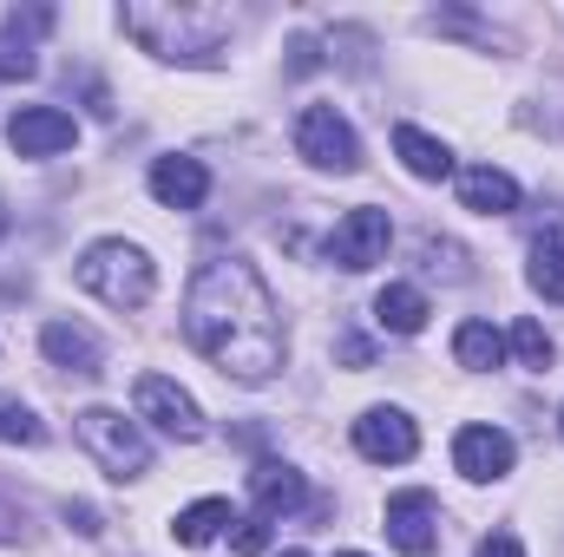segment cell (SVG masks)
Listing matches in <instances>:
<instances>
[{
	"instance_id": "cell-1",
	"label": "cell",
	"mask_w": 564,
	"mask_h": 557,
	"mask_svg": "<svg viewBox=\"0 0 564 557\" xmlns=\"http://www.w3.org/2000/svg\"><path fill=\"white\" fill-rule=\"evenodd\" d=\"M184 335L224 381H243V387H263L282 368V354H289L276 295L243 256H217V263H204L191 276Z\"/></svg>"
},
{
	"instance_id": "cell-2",
	"label": "cell",
	"mask_w": 564,
	"mask_h": 557,
	"mask_svg": "<svg viewBox=\"0 0 564 557\" xmlns=\"http://www.w3.org/2000/svg\"><path fill=\"white\" fill-rule=\"evenodd\" d=\"M119 20H126V33L139 40L144 53L191 59V66L217 59V46L230 33V13H217V7H126Z\"/></svg>"
},
{
	"instance_id": "cell-3",
	"label": "cell",
	"mask_w": 564,
	"mask_h": 557,
	"mask_svg": "<svg viewBox=\"0 0 564 557\" xmlns=\"http://www.w3.org/2000/svg\"><path fill=\"white\" fill-rule=\"evenodd\" d=\"M79 288L86 295H99L106 308H119V315H132L151 302V288H158V270H151V256H144L139 243H126V237H106V243H93L86 256H79Z\"/></svg>"
},
{
	"instance_id": "cell-4",
	"label": "cell",
	"mask_w": 564,
	"mask_h": 557,
	"mask_svg": "<svg viewBox=\"0 0 564 557\" xmlns=\"http://www.w3.org/2000/svg\"><path fill=\"white\" fill-rule=\"evenodd\" d=\"M79 426V446L126 485V479H144L151 472V439L139 433V419L112 414V407H86V414L73 419Z\"/></svg>"
},
{
	"instance_id": "cell-5",
	"label": "cell",
	"mask_w": 564,
	"mask_h": 557,
	"mask_svg": "<svg viewBox=\"0 0 564 557\" xmlns=\"http://www.w3.org/2000/svg\"><path fill=\"white\" fill-rule=\"evenodd\" d=\"M295 151H302L315 171H335V177L361 171V139H355V125H348L335 106H302V119H295Z\"/></svg>"
},
{
	"instance_id": "cell-6",
	"label": "cell",
	"mask_w": 564,
	"mask_h": 557,
	"mask_svg": "<svg viewBox=\"0 0 564 557\" xmlns=\"http://www.w3.org/2000/svg\"><path fill=\"white\" fill-rule=\"evenodd\" d=\"M132 407L139 419H151L158 433H171V439H204V407L177 387V381H164V374H139V387H132Z\"/></svg>"
},
{
	"instance_id": "cell-7",
	"label": "cell",
	"mask_w": 564,
	"mask_h": 557,
	"mask_svg": "<svg viewBox=\"0 0 564 557\" xmlns=\"http://www.w3.org/2000/svg\"><path fill=\"white\" fill-rule=\"evenodd\" d=\"M388 243H394L388 210L361 204V210H348V217L335 223V237H328V263H335V270H375V263L388 256Z\"/></svg>"
},
{
	"instance_id": "cell-8",
	"label": "cell",
	"mask_w": 564,
	"mask_h": 557,
	"mask_svg": "<svg viewBox=\"0 0 564 557\" xmlns=\"http://www.w3.org/2000/svg\"><path fill=\"white\" fill-rule=\"evenodd\" d=\"M355 452L375 459V466H401V459L421 452V433H414V419L401 414V407H368V414L355 419Z\"/></svg>"
},
{
	"instance_id": "cell-9",
	"label": "cell",
	"mask_w": 564,
	"mask_h": 557,
	"mask_svg": "<svg viewBox=\"0 0 564 557\" xmlns=\"http://www.w3.org/2000/svg\"><path fill=\"white\" fill-rule=\"evenodd\" d=\"M7 144H13V157H53V151L79 144V125L59 106H20L13 125H7Z\"/></svg>"
},
{
	"instance_id": "cell-10",
	"label": "cell",
	"mask_w": 564,
	"mask_h": 557,
	"mask_svg": "<svg viewBox=\"0 0 564 557\" xmlns=\"http://www.w3.org/2000/svg\"><path fill=\"white\" fill-rule=\"evenodd\" d=\"M388 525V545L408 557H426L433 545H440V505H433V492H394L388 499V512H381Z\"/></svg>"
},
{
	"instance_id": "cell-11",
	"label": "cell",
	"mask_w": 564,
	"mask_h": 557,
	"mask_svg": "<svg viewBox=\"0 0 564 557\" xmlns=\"http://www.w3.org/2000/svg\"><path fill=\"white\" fill-rule=\"evenodd\" d=\"M453 466H459L473 485L506 479V472H512V433H499V426H459V439H453Z\"/></svg>"
},
{
	"instance_id": "cell-12",
	"label": "cell",
	"mask_w": 564,
	"mask_h": 557,
	"mask_svg": "<svg viewBox=\"0 0 564 557\" xmlns=\"http://www.w3.org/2000/svg\"><path fill=\"white\" fill-rule=\"evenodd\" d=\"M40 348H46V361L66 368V374H106V341H99L93 328H79V321H46V328H40Z\"/></svg>"
},
{
	"instance_id": "cell-13",
	"label": "cell",
	"mask_w": 564,
	"mask_h": 557,
	"mask_svg": "<svg viewBox=\"0 0 564 557\" xmlns=\"http://www.w3.org/2000/svg\"><path fill=\"white\" fill-rule=\"evenodd\" d=\"M151 197L164 204V210H197L204 197H210V171L197 164V157H158L151 164Z\"/></svg>"
},
{
	"instance_id": "cell-14",
	"label": "cell",
	"mask_w": 564,
	"mask_h": 557,
	"mask_svg": "<svg viewBox=\"0 0 564 557\" xmlns=\"http://www.w3.org/2000/svg\"><path fill=\"white\" fill-rule=\"evenodd\" d=\"M250 499H257V518H289V512H302L308 479H302L295 466H282V459H263V466L250 472Z\"/></svg>"
},
{
	"instance_id": "cell-15",
	"label": "cell",
	"mask_w": 564,
	"mask_h": 557,
	"mask_svg": "<svg viewBox=\"0 0 564 557\" xmlns=\"http://www.w3.org/2000/svg\"><path fill=\"white\" fill-rule=\"evenodd\" d=\"M459 204L479 210V217H512V210H519V184H512L506 171H492V164H473V171L459 177Z\"/></svg>"
},
{
	"instance_id": "cell-16",
	"label": "cell",
	"mask_w": 564,
	"mask_h": 557,
	"mask_svg": "<svg viewBox=\"0 0 564 557\" xmlns=\"http://www.w3.org/2000/svg\"><path fill=\"white\" fill-rule=\"evenodd\" d=\"M426 315H433V308H426V295L414 282H388V288L375 295V321H381L388 335H421Z\"/></svg>"
},
{
	"instance_id": "cell-17",
	"label": "cell",
	"mask_w": 564,
	"mask_h": 557,
	"mask_svg": "<svg viewBox=\"0 0 564 557\" xmlns=\"http://www.w3.org/2000/svg\"><path fill=\"white\" fill-rule=\"evenodd\" d=\"M394 151H401V164L421 177V184H440V177H453V151L440 139H426L421 125H394Z\"/></svg>"
},
{
	"instance_id": "cell-18",
	"label": "cell",
	"mask_w": 564,
	"mask_h": 557,
	"mask_svg": "<svg viewBox=\"0 0 564 557\" xmlns=\"http://www.w3.org/2000/svg\"><path fill=\"white\" fill-rule=\"evenodd\" d=\"M224 525H237V518H230V499H197V505H184V512L171 518V538H177L184 551H197V545H210Z\"/></svg>"
},
{
	"instance_id": "cell-19",
	"label": "cell",
	"mask_w": 564,
	"mask_h": 557,
	"mask_svg": "<svg viewBox=\"0 0 564 557\" xmlns=\"http://www.w3.org/2000/svg\"><path fill=\"white\" fill-rule=\"evenodd\" d=\"M532 288L545 295V302H564V223H552V230H539L532 237Z\"/></svg>"
},
{
	"instance_id": "cell-20",
	"label": "cell",
	"mask_w": 564,
	"mask_h": 557,
	"mask_svg": "<svg viewBox=\"0 0 564 557\" xmlns=\"http://www.w3.org/2000/svg\"><path fill=\"white\" fill-rule=\"evenodd\" d=\"M453 354H459V368L486 374V368H499V361H506V335H499L492 321H459V335H453Z\"/></svg>"
},
{
	"instance_id": "cell-21",
	"label": "cell",
	"mask_w": 564,
	"mask_h": 557,
	"mask_svg": "<svg viewBox=\"0 0 564 557\" xmlns=\"http://www.w3.org/2000/svg\"><path fill=\"white\" fill-rule=\"evenodd\" d=\"M0 439H7V446H46V419L33 414L26 401L0 394Z\"/></svg>"
},
{
	"instance_id": "cell-22",
	"label": "cell",
	"mask_w": 564,
	"mask_h": 557,
	"mask_svg": "<svg viewBox=\"0 0 564 557\" xmlns=\"http://www.w3.org/2000/svg\"><path fill=\"white\" fill-rule=\"evenodd\" d=\"M506 348H512V354H519V368H532V374H545V368H552V335H545L532 315L512 328V341H506Z\"/></svg>"
},
{
	"instance_id": "cell-23",
	"label": "cell",
	"mask_w": 564,
	"mask_h": 557,
	"mask_svg": "<svg viewBox=\"0 0 564 557\" xmlns=\"http://www.w3.org/2000/svg\"><path fill=\"white\" fill-rule=\"evenodd\" d=\"M33 73H40V59H33V46H26V33L0 26V79H33Z\"/></svg>"
},
{
	"instance_id": "cell-24",
	"label": "cell",
	"mask_w": 564,
	"mask_h": 557,
	"mask_svg": "<svg viewBox=\"0 0 564 557\" xmlns=\"http://www.w3.org/2000/svg\"><path fill=\"white\" fill-rule=\"evenodd\" d=\"M230 551H237V557H263V551H270V518H237Z\"/></svg>"
},
{
	"instance_id": "cell-25",
	"label": "cell",
	"mask_w": 564,
	"mask_h": 557,
	"mask_svg": "<svg viewBox=\"0 0 564 557\" xmlns=\"http://www.w3.org/2000/svg\"><path fill=\"white\" fill-rule=\"evenodd\" d=\"M66 525H73L79 538H99V532H106V518H99L93 505H79V499H66Z\"/></svg>"
},
{
	"instance_id": "cell-26",
	"label": "cell",
	"mask_w": 564,
	"mask_h": 557,
	"mask_svg": "<svg viewBox=\"0 0 564 557\" xmlns=\"http://www.w3.org/2000/svg\"><path fill=\"white\" fill-rule=\"evenodd\" d=\"M473 557H525V545H519L512 532H492V538H479V551Z\"/></svg>"
},
{
	"instance_id": "cell-27",
	"label": "cell",
	"mask_w": 564,
	"mask_h": 557,
	"mask_svg": "<svg viewBox=\"0 0 564 557\" xmlns=\"http://www.w3.org/2000/svg\"><path fill=\"white\" fill-rule=\"evenodd\" d=\"M368 354H375V348H368V341H355V335H348V341H341V361H348V368H368Z\"/></svg>"
},
{
	"instance_id": "cell-28",
	"label": "cell",
	"mask_w": 564,
	"mask_h": 557,
	"mask_svg": "<svg viewBox=\"0 0 564 557\" xmlns=\"http://www.w3.org/2000/svg\"><path fill=\"white\" fill-rule=\"evenodd\" d=\"M0 237H7V204H0Z\"/></svg>"
},
{
	"instance_id": "cell-29",
	"label": "cell",
	"mask_w": 564,
	"mask_h": 557,
	"mask_svg": "<svg viewBox=\"0 0 564 557\" xmlns=\"http://www.w3.org/2000/svg\"><path fill=\"white\" fill-rule=\"evenodd\" d=\"M282 557H308V551H282Z\"/></svg>"
},
{
	"instance_id": "cell-30",
	"label": "cell",
	"mask_w": 564,
	"mask_h": 557,
	"mask_svg": "<svg viewBox=\"0 0 564 557\" xmlns=\"http://www.w3.org/2000/svg\"><path fill=\"white\" fill-rule=\"evenodd\" d=\"M341 557H361V551H341Z\"/></svg>"
},
{
	"instance_id": "cell-31",
	"label": "cell",
	"mask_w": 564,
	"mask_h": 557,
	"mask_svg": "<svg viewBox=\"0 0 564 557\" xmlns=\"http://www.w3.org/2000/svg\"><path fill=\"white\" fill-rule=\"evenodd\" d=\"M558 426H564V407H558Z\"/></svg>"
}]
</instances>
